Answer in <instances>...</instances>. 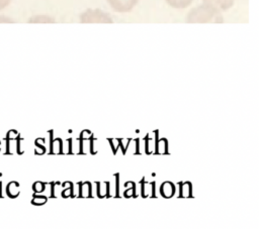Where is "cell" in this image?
<instances>
[{
  "mask_svg": "<svg viewBox=\"0 0 259 229\" xmlns=\"http://www.w3.org/2000/svg\"><path fill=\"white\" fill-rule=\"evenodd\" d=\"M203 4H206L220 12L229 10L235 3V0H202Z\"/></svg>",
  "mask_w": 259,
  "mask_h": 229,
  "instance_id": "obj_4",
  "label": "cell"
},
{
  "mask_svg": "<svg viewBox=\"0 0 259 229\" xmlns=\"http://www.w3.org/2000/svg\"><path fill=\"white\" fill-rule=\"evenodd\" d=\"M11 22H13L12 19H10L6 16H1L0 15V23H11Z\"/></svg>",
  "mask_w": 259,
  "mask_h": 229,
  "instance_id": "obj_8",
  "label": "cell"
},
{
  "mask_svg": "<svg viewBox=\"0 0 259 229\" xmlns=\"http://www.w3.org/2000/svg\"><path fill=\"white\" fill-rule=\"evenodd\" d=\"M10 2H11V0H0V10L7 7L10 4Z\"/></svg>",
  "mask_w": 259,
  "mask_h": 229,
  "instance_id": "obj_7",
  "label": "cell"
},
{
  "mask_svg": "<svg viewBox=\"0 0 259 229\" xmlns=\"http://www.w3.org/2000/svg\"><path fill=\"white\" fill-rule=\"evenodd\" d=\"M187 23H223L224 18L219 10L202 4L192 8L186 15Z\"/></svg>",
  "mask_w": 259,
  "mask_h": 229,
  "instance_id": "obj_1",
  "label": "cell"
},
{
  "mask_svg": "<svg viewBox=\"0 0 259 229\" xmlns=\"http://www.w3.org/2000/svg\"><path fill=\"white\" fill-rule=\"evenodd\" d=\"M29 23H54L55 19L49 15H35L32 16L29 20Z\"/></svg>",
  "mask_w": 259,
  "mask_h": 229,
  "instance_id": "obj_6",
  "label": "cell"
},
{
  "mask_svg": "<svg viewBox=\"0 0 259 229\" xmlns=\"http://www.w3.org/2000/svg\"><path fill=\"white\" fill-rule=\"evenodd\" d=\"M81 23H112L110 15L101 9L89 8L80 15Z\"/></svg>",
  "mask_w": 259,
  "mask_h": 229,
  "instance_id": "obj_2",
  "label": "cell"
},
{
  "mask_svg": "<svg viewBox=\"0 0 259 229\" xmlns=\"http://www.w3.org/2000/svg\"><path fill=\"white\" fill-rule=\"evenodd\" d=\"M166 3L175 9H184L188 7L193 0H165Z\"/></svg>",
  "mask_w": 259,
  "mask_h": 229,
  "instance_id": "obj_5",
  "label": "cell"
},
{
  "mask_svg": "<svg viewBox=\"0 0 259 229\" xmlns=\"http://www.w3.org/2000/svg\"><path fill=\"white\" fill-rule=\"evenodd\" d=\"M111 9L118 13H126L132 11L138 4L139 0H106Z\"/></svg>",
  "mask_w": 259,
  "mask_h": 229,
  "instance_id": "obj_3",
  "label": "cell"
}]
</instances>
